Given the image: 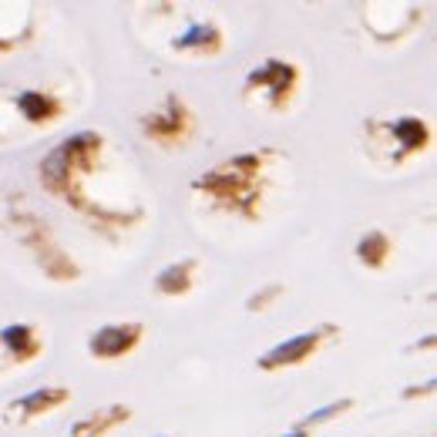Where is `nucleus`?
<instances>
[{"label": "nucleus", "instance_id": "f257e3e1", "mask_svg": "<svg viewBox=\"0 0 437 437\" xmlns=\"http://www.w3.org/2000/svg\"><path fill=\"white\" fill-rule=\"evenodd\" d=\"M310 343H313V333H303V336H296L293 343H279V347L272 350V353H266V357H262V367H276L279 360H296V357H300V353L310 347Z\"/></svg>", "mask_w": 437, "mask_h": 437}, {"label": "nucleus", "instance_id": "f03ea898", "mask_svg": "<svg viewBox=\"0 0 437 437\" xmlns=\"http://www.w3.org/2000/svg\"><path fill=\"white\" fill-rule=\"evenodd\" d=\"M343 404H330V407H323V410H317V414H310V421H323L327 414H333V410H340Z\"/></svg>", "mask_w": 437, "mask_h": 437}, {"label": "nucleus", "instance_id": "7ed1b4c3", "mask_svg": "<svg viewBox=\"0 0 437 437\" xmlns=\"http://www.w3.org/2000/svg\"><path fill=\"white\" fill-rule=\"evenodd\" d=\"M286 437H303V434H300V431H293V434H286Z\"/></svg>", "mask_w": 437, "mask_h": 437}]
</instances>
